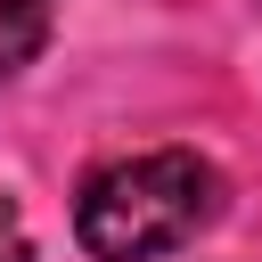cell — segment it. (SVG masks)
Wrapping results in <instances>:
<instances>
[{
    "label": "cell",
    "instance_id": "7a4b0ae2",
    "mask_svg": "<svg viewBox=\"0 0 262 262\" xmlns=\"http://www.w3.org/2000/svg\"><path fill=\"white\" fill-rule=\"evenodd\" d=\"M49 25H57V0H0V82L49 49Z\"/></svg>",
    "mask_w": 262,
    "mask_h": 262
},
{
    "label": "cell",
    "instance_id": "6da1fadb",
    "mask_svg": "<svg viewBox=\"0 0 262 262\" xmlns=\"http://www.w3.org/2000/svg\"><path fill=\"white\" fill-rule=\"evenodd\" d=\"M213 213H221V172L196 147H147L82 180L74 237L90 262H156V254H180L196 229H213Z\"/></svg>",
    "mask_w": 262,
    "mask_h": 262
},
{
    "label": "cell",
    "instance_id": "3957f363",
    "mask_svg": "<svg viewBox=\"0 0 262 262\" xmlns=\"http://www.w3.org/2000/svg\"><path fill=\"white\" fill-rule=\"evenodd\" d=\"M0 262H33V237H25V213L0 196Z\"/></svg>",
    "mask_w": 262,
    "mask_h": 262
}]
</instances>
